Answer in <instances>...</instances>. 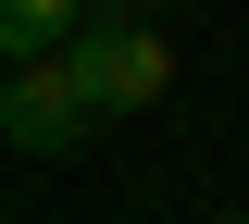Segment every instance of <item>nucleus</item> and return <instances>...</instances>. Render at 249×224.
<instances>
[{"mask_svg":"<svg viewBox=\"0 0 249 224\" xmlns=\"http://www.w3.org/2000/svg\"><path fill=\"white\" fill-rule=\"evenodd\" d=\"M88 137H100V112L75 100L62 50H50V63H0V150H25V162H75Z\"/></svg>","mask_w":249,"mask_h":224,"instance_id":"2","label":"nucleus"},{"mask_svg":"<svg viewBox=\"0 0 249 224\" xmlns=\"http://www.w3.org/2000/svg\"><path fill=\"white\" fill-rule=\"evenodd\" d=\"M62 75H75V100H88L100 125H112V112H150L162 87H175V50H162V25H75L62 37Z\"/></svg>","mask_w":249,"mask_h":224,"instance_id":"1","label":"nucleus"},{"mask_svg":"<svg viewBox=\"0 0 249 224\" xmlns=\"http://www.w3.org/2000/svg\"><path fill=\"white\" fill-rule=\"evenodd\" d=\"M75 37V0H0V63H50Z\"/></svg>","mask_w":249,"mask_h":224,"instance_id":"3","label":"nucleus"},{"mask_svg":"<svg viewBox=\"0 0 249 224\" xmlns=\"http://www.w3.org/2000/svg\"><path fill=\"white\" fill-rule=\"evenodd\" d=\"M212 224H249V212H212Z\"/></svg>","mask_w":249,"mask_h":224,"instance_id":"4","label":"nucleus"}]
</instances>
